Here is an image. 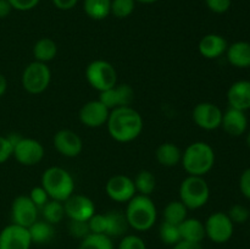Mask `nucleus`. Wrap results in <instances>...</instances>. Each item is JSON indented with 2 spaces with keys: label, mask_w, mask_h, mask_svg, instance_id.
Wrapping results in <instances>:
<instances>
[{
  "label": "nucleus",
  "mask_w": 250,
  "mask_h": 249,
  "mask_svg": "<svg viewBox=\"0 0 250 249\" xmlns=\"http://www.w3.org/2000/svg\"><path fill=\"white\" fill-rule=\"evenodd\" d=\"M28 197H29V199L33 202V204L38 208V209H42V208H43L44 205H45L46 203L50 200L48 193H46V190L44 189L42 186H36V187L32 188L31 192H29Z\"/></svg>",
  "instance_id": "obj_37"
},
{
  "label": "nucleus",
  "mask_w": 250,
  "mask_h": 249,
  "mask_svg": "<svg viewBox=\"0 0 250 249\" xmlns=\"http://www.w3.org/2000/svg\"><path fill=\"white\" fill-rule=\"evenodd\" d=\"M54 4V6L58 7L59 10H71L77 5L78 0H51Z\"/></svg>",
  "instance_id": "obj_42"
},
{
  "label": "nucleus",
  "mask_w": 250,
  "mask_h": 249,
  "mask_svg": "<svg viewBox=\"0 0 250 249\" xmlns=\"http://www.w3.org/2000/svg\"><path fill=\"white\" fill-rule=\"evenodd\" d=\"M109 115L110 110L98 99L85 103L81 107L78 119H80L81 124H84L85 127H89V128H99V127H103L104 124H106Z\"/></svg>",
  "instance_id": "obj_17"
},
{
  "label": "nucleus",
  "mask_w": 250,
  "mask_h": 249,
  "mask_svg": "<svg viewBox=\"0 0 250 249\" xmlns=\"http://www.w3.org/2000/svg\"><path fill=\"white\" fill-rule=\"evenodd\" d=\"M107 197L117 203H128L137 194L134 182L126 175H114L105 185Z\"/></svg>",
  "instance_id": "obj_14"
},
{
  "label": "nucleus",
  "mask_w": 250,
  "mask_h": 249,
  "mask_svg": "<svg viewBox=\"0 0 250 249\" xmlns=\"http://www.w3.org/2000/svg\"><path fill=\"white\" fill-rule=\"evenodd\" d=\"M239 189L242 194L250 200V167L242 172L241 178H239Z\"/></svg>",
  "instance_id": "obj_41"
},
{
  "label": "nucleus",
  "mask_w": 250,
  "mask_h": 249,
  "mask_svg": "<svg viewBox=\"0 0 250 249\" xmlns=\"http://www.w3.org/2000/svg\"><path fill=\"white\" fill-rule=\"evenodd\" d=\"M39 1L41 0H9L12 10H17V11H29L34 9L39 4Z\"/></svg>",
  "instance_id": "obj_40"
},
{
  "label": "nucleus",
  "mask_w": 250,
  "mask_h": 249,
  "mask_svg": "<svg viewBox=\"0 0 250 249\" xmlns=\"http://www.w3.org/2000/svg\"><path fill=\"white\" fill-rule=\"evenodd\" d=\"M208 9L215 14H225L229 10L232 0H205Z\"/></svg>",
  "instance_id": "obj_38"
},
{
  "label": "nucleus",
  "mask_w": 250,
  "mask_h": 249,
  "mask_svg": "<svg viewBox=\"0 0 250 249\" xmlns=\"http://www.w3.org/2000/svg\"><path fill=\"white\" fill-rule=\"evenodd\" d=\"M229 107L247 111L250 109V81L241 80L232 83L227 90Z\"/></svg>",
  "instance_id": "obj_20"
},
{
  "label": "nucleus",
  "mask_w": 250,
  "mask_h": 249,
  "mask_svg": "<svg viewBox=\"0 0 250 249\" xmlns=\"http://www.w3.org/2000/svg\"><path fill=\"white\" fill-rule=\"evenodd\" d=\"M14 145L9 141L7 136L0 134V164H4L12 156Z\"/></svg>",
  "instance_id": "obj_39"
},
{
  "label": "nucleus",
  "mask_w": 250,
  "mask_h": 249,
  "mask_svg": "<svg viewBox=\"0 0 250 249\" xmlns=\"http://www.w3.org/2000/svg\"><path fill=\"white\" fill-rule=\"evenodd\" d=\"M106 127L114 141L119 143H129L141 136L144 128V121L142 115L134 107L125 106L110 111Z\"/></svg>",
  "instance_id": "obj_1"
},
{
  "label": "nucleus",
  "mask_w": 250,
  "mask_h": 249,
  "mask_svg": "<svg viewBox=\"0 0 250 249\" xmlns=\"http://www.w3.org/2000/svg\"><path fill=\"white\" fill-rule=\"evenodd\" d=\"M159 237H160L161 242L167 246H175L178 242L182 241L180 234V228L177 225L168 224V222L163 221L160 227H159Z\"/></svg>",
  "instance_id": "obj_32"
},
{
  "label": "nucleus",
  "mask_w": 250,
  "mask_h": 249,
  "mask_svg": "<svg viewBox=\"0 0 250 249\" xmlns=\"http://www.w3.org/2000/svg\"><path fill=\"white\" fill-rule=\"evenodd\" d=\"M51 81V71L46 63L32 61L22 72V87L29 94H41L48 89Z\"/></svg>",
  "instance_id": "obj_7"
},
{
  "label": "nucleus",
  "mask_w": 250,
  "mask_h": 249,
  "mask_svg": "<svg viewBox=\"0 0 250 249\" xmlns=\"http://www.w3.org/2000/svg\"><path fill=\"white\" fill-rule=\"evenodd\" d=\"M227 48H229V43L225 37L215 33L204 36L198 44V50L200 55L209 60H214L226 54Z\"/></svg>",
  "instance_id": "obj_19"
},
{
  "label": "nucleus",
  "mask_w": 250,
  "mask_h": 249,
  "mask_svg": "<svg viewBox=\"0 0 250 249\" xmlns=\"http://www.w3.org/2000/svg\"><path fill=\"white\" fill-rule=\"evenodd\" d=\"M32 239L28 228L10 224L0 231V249H29Z\"/></svg>",
  "instance_id": "obj_15"
},
{
  "label": "nucleus",
  "mask_w": 250,
  "mask_h": 249,
  "mask_svg": "<svg viewBox=\"0 0 250 249\" xmlns=\"http://www.w3.org/2000/svg\"><path fill=\"white\" fill-rule=\"evenodd\" d=\"M42 187L46 190L49 198L65 202L75 193V180L67 170L59 166L48 167L42 175Z\"/></svg>",
  "instance_id": "obj_4"
},
{
  "label": "nucleus",
  "mask_w": 250,
  "mask_h": 249,
  "mask_svg": "<svg viewBox=\"0 0 250 249\" xmlns=\"http://www.w3.org/2000/svg\"><path fill=\"white\" fill-rule=\"evenodd\" d=\"M221 127L229 136L239 137L246 133L248 127V119L246 111L229 107L222 114Z\"/></svg>",
  "instance_id": "obj_18"
},
{
  "label": "nucleus",
  "mask_w": 250,
  "mask_h": 249,
  "mask_svg": "<svg viewBox=\"0 0 250 249\" xmlns=\"http://www.w3.org/2000/svg\"><path fill=\"white\" fill-rule=\"evenodd\" d=\"M226 58L229 62L234 67H250V43L239 41L229 44L226 50Z\"/></svg>",
  "instance_id": "obj_21"
},
{
  "label": "nucleus",
  "mask_w": 250,
  "mask_h": 249,
  "mask_svg": "<svg viewBox=\"0 0 250 249\" xmlns=\"http://www.w3.org/2000/svg\"><path fill=\"white\" fill-rule=\"evenodd\" d=\"M155 158L161 166L173 167L181 164L182 160V150L175 143L165 142L156 148Z\"/></svg>",
  "instance_id": "obj_23"
},
{
  "label": "nucleus",
  "mask_w": 250,
  "mask_h": 249,
  "mask_svg": "<svg viewBox=\"0 0 250 249\" xmlns=\"http://www.w3.org/2000/svg\"><path fill=\"white\" fill-rule=\"evenodd\" d=\"M222 110L216 104L210 102L199 103L194 106L192 119L199 128L205 131H214L221 127Z\"/></svg>",
  "instance_id": "obj_10"
},
{
  "label": "nucleus",
  "mask_w": 250,
  "mask_h": 249,
  "mask_svg": "<svg viewBox=\"0 0 250 249\" xmlns=\"http://www.w3.org/2000/svg\"><path fill=\"white\" fill-rule=\"evenodd\" d=\"M204 226L205 234L214 243H226L233 236L234 224L231 221L227 212H214L208 217L207 221L204 222Z\"/></svg>",
  "instance_id": "obj_8"
},
{
  "label": "nucleus",
  "mask_w": 250,
  "mask_h": 249,
  "mask_svg": "<svg viewBox=\"0 0 250 249\" xmlns=\"http://www.w3.org/2000/svg\"><path fill=\"white\" fill-rule=\"evenodd\" d=\"M42 215H43V220L51 225H58L65 219V207H63L62 202L59 200L50 199L43 208H42Z\"/></svg>",
  "instance_id": "obj_30"
},
{
  "label": "nucleus",
  "mask_w": 250,
  "mask_h": 249,
  "mask_svg": "<svg viewBox=\"0 0 250 249\" xmlns=\"http://www.w3.org/2000/svg\"><path fill=\"white\" fill-rule=\"evenodd\" d=\"M134 187H136L137 194L148 195L150 197L151 193L156 188V178L154 173L149 170H142L136 175L133 180Z\"/></svg>",
  "instance_id": "obj_29"
},
{
  "label": "nucleus",
  "mask_w": 250,
  "mask_h": 249,
  "mask_svg": "<svg viewBox=\"0 0 250 249\" xmlns=\"http://www.w3.org/2000/svg\"><path fill=\"white\" fill-rule=\"evenodd\" d=\"M125 215L131 228L144 232L150 229L155 225L158 219V210L155 203L150 197L136 194L127 203Z\"/></svg>",
  "instance_id": "obj_2"
},
{
  "label": "nucleus",
  "mask_w": 250,
  "mask_h": 249,
  "mask_svg": "<svg viewBox=\"0 0 250 249\" xmlns=\"http://www.w3.org/2000/svg\"><path fill=\"white\" fill-rule=\"evenodd\" d=\"M7 90V80L2 73H0V98L6 93Z\"/></svg>",
  "instance_id": "obj_45"
},
{
  "label": "nucleus",
  "mask_w": 250,
  "mask_h": 249,
  "mask_svg": "<svg viewBox=\"0 0 250 249\" xmlns=\"http://www.w3.org/2000/svg\"><path fill=\"white\" fill-rule=\"evenodd\" d=\"M28 232L32 243L37 244L49 243L55 234L54 225L49 224L45 220H37L33 225L28 227Z\"/></svg>",
  "instance_id": "obj_26"
},
{
  "label": "nucleus",
  "mask_w": 250,
  "mask_h": 249,
  "mask_svg": "<svg viewBox=\"0 0 250 249\" xmlns=\"http://www.w3.org/2000/svg\"><path fill=\"white\" fill-rule=\"evenodd\" d=\"M65 214L70 220L88 221L95 214V204L89 197L73 193L63 202Z\"/></svg>",
  "instance_id": "obj_12"
},
{
  "label": "nucleus",
  "mask_w": 250,
  "mask_h": 249,
  "mask_svg": "<svg viewBox=\"0 0 250 249\" xmlns=\"http://www.w3.org/2000/svg\"><path fill=\"white\" fill-rule=\"evenodd\" d=\"M136 1L142 2V4H154V2L159 1V0H136Z\"/></svg>",
  "instance_id": "obj_46"
},
{
  "label": "nucleus",
  "mask_w": 250,
  "mask_h": 249,
  "mask_svg": "<svg viewBox=\"0 0 250 249\" xmlns=\"http://www.w3.org/2000/svg\"><path fill=\"white\" fill-rule=\"evenodd\" d=\"M246 142H247V145H248V148L250 149V132L248 134H247V139H246Z\"/></svg>",
  "instance_id": "obj_47"
},
{
  "label": "nucleus",
  "mask_w": 250,
  "mask_h": 249,
  "mask_svg": "<svg viewBox=\"0 0 250 249\" xmlns=\"http://www.w3.org/2000/svg\"><path fill=\"white\" fill-rule=\"evenodd\" d=\"M78 249H114V243L106 234L89 233L81 241Z\"/></svg>",
  "instance_id": "obj_31"
},
{
  "label": "nucleus",
  "mask_w": 250,
  "mask_h": 249,
  "mask_svg": "<svg viewBox=\"0 0 250 249\" xmlns=\"http://www.w3.org/2000/svg\"><path fill=\"white\" fill-rule=\"evenodd\" d=\"M85 80L92 88L99 93L117 84V71L106 60H93L85 67Z\"/></svg>",
  "instance_id": "obj_6"
},
{
  "label": "nucleus",
  "mask_w": 250,
  "mask_h": 249,
  "mask_svg": "<svg viewBox=\"0 0 250 249\" xmlns=\"http://www.w3.org/2000/svg\"><path fill=\"white\" fill-rule=\"evenodd\" d=\"M136 7V0H111V14L117 19L131 16Z\"/></svg>",
  "instance_id": "obj_33"
},
{
  "label": "nucleus",
  "mask_w": 250,
  "mask_h": 249,
  "mask_svg": "<svg viewBox=\"0 0 250 249\" xmlns=\"http://www.w3.org/2000/svg\"><path fill=\"white\" fill-rule=\"evenodd\" d=\"M180 200L188 210H197L205 207L210 199V188L202 176H189L181 182Z\"/></svg>",
  "instance_id": "obj_5"
},
{
  "label": "nucleus",
  "mask_w": 250,
  "mask_h": 249,
  "mask_svg": "<svg viewBox=\"0 0 250 249\" xmlns=\"http://www.w3.org/2000/svg\"><path fill=\"white\" fill-rule=\"evenodd\" d=\"M229 217L233 224H244L249 220L250 211L248 208H246L242 204H234L229 208V212H227Z\"/></svg>",
  "instance_id": "obj_34"
},
{
  "label": "nucleus",
  "mask_w": 250,
  "mask_h": 249,
  "mask_svg": "<svg viewBox=\"0 0 250 249\" xmlns=\"http://www.w3.org/2000/svg\"><path fill=\"white\" fill-rule=\"evenodd\" d=\"M43 144L34 138L22 137L14 145L12 156L16 159L17 163L23 166H34L41 163L44 158Z\"/></svg>",
  "instance_id": "obj_9"
},
{
  "label": "nucleus",
  "mask_w": 250,
  "mask_h": 249,
  "mask_svg": "<svg viewBox=\"0 0 250 249\" xmlns=\"http://www.w3.org/2000/svg\"><path fill=\"white\" fill-rule=\"evenodd\" d=\"M68 232L73 238H77L82 241L84 237L90 233L89 225L88 221H77V220H70L68 224Z\"/></svg>",
  "instance_id": "obj_35"
},
{
  "label": "nucleus",
  "mask_w": 250,
  "mask_h": 249,
  "mask_svg": "<svg viewBox=\"0 0 250 249\" xmlns=\"http://www.w3.org/2000/svg\"><path fill=\"white\" fill-rule=\"evenodd\" d=\"M54 148L65 158H76L83 150V141L72 129H60L53 137Z\"/></svg>",
  "instance_id": "obj_16"
},
{
  "label": "nucleus",
  "mask_w": 250,
  "mask_h": 249,
  "mask_svg": "<svg viewBox=\"0 0 250 249\" xmlns=\"http://www.w3.org/2000/svg\"><path fill=\"white\" fill-rule=\"evenodd\" d=\"M38 210L28 195H19L11 204L12 224L28 228L38 220Z\"/></svg>",
  "instance_id": "obj_13"
},
{
  "label": "nucleus",
  "mask_w": 250,
  "mask_h": 249,
  "mask_svg": "<svg viewBox=\"0 0 250 249\" xmlns=\"http://www.w3.org/2000/svg\"><path fill=\"white\" fill-rule=\"evenodd\" d=\"M181 164L189 176L204 177L214 167L215 151L207 142H194L182 153Z\"/></svg>",
  "instance_id": "obj_3"
},
{
  "label": "nucleus",
  "mask_w": 250,
  "mask_h": 249,
  "mask_svg": "<svg viewBox=\"0 0 250 249\" xmlns=\"http://www.w3.org/2000/svg\"><path fill=\"white\" fill-rule=\"evenodd\" d=\"M117 249H146V242L137 234H125Z\"/></svg>",
  "instance_id": "obj_36"
},
{
  "label": "nucleus",
  "mask_w": 250,
  "mask_h": 249,
  "mask_svg": "<svg viewBox=\"0 0 250 249\" xmlns=\"http://www.w3.org/2000/svg\"><path fill=\"white\" fill-rule=\"evenodd\" d=\"M32 53H33L34 61L48 63L58 55V44L51 38H41L33 45Z\"/></svg>",
  "instance_id": "obj_25"
},
{
  "label": "nucleus",
  "mask_w": 250,
  "mask_h": 249,
  "mask_svg": "<svg viewBox=\"0 0 250 249\" xmlns=\"http://www.w3.org/2000/svg\"><path fill=\"white\" fill-rule=\"evenodd\" d=\"M83 10L88 17L100 21L111 14V0H84Z\"/></svg>",
  "instance_id": "obj_27"
},
{
  "label": "nucleus",
  "mask_w": 250,
  "mask_h": 249,
  "mask_svg": "<svg viewBox=\"0 0 250 249\" xmlns=\"http://www.w3.org/2000/svg\"><path fill=\"white\" fill-rule=\"evenodd\" d=\"M181 239L194 243H202L203 239L207 237L205 234L204 222L195 217H187L183 222L178 225Z\"/></svg>",
  "instance_id": "obj_22"
},
{
  "label": "nucleus",
  "mask_w": 250,
  "mask_h": 249,
  "mask_svg": "<svg viewBox=\"0 0 250 249\" xmlns=\"http://www.w3.org/2000/svg\"><path fill=\"white\" fill-rule=\"evenodd\" d=\"M12 11V6L9 0H0V20L9 16Z\"/></svg>",
  "instance_id": "obj_44"
},
{
  "label": "nucleus",
  "mask_w": 250,
  "mask_h": 249,
  "mask_svg": "<svg viewBox=\"0 0 250 249\" xmlns=\"http://www.w3.org/2000/svg\"><path fill=\"white\" fill-rule=\"evenodd\" d=\"M134 97L136 93L133 88L127 83H122V84H115L114 87L100 93L99 100L111 111L119 107L131 106L132 103L134 102Z\"/></svg>",
  "instance_id": "obj_11"
},
{
  "label": "nucleus",
  "mask_w": 250,
  "mask_h": 249,
  "mask_svg": "<svg viewBox=\"0 0 250 249\" xmlns=\"http://www.w3.org/2000/svg\"><path fill=\"white\" fill-rule=\"evenodd\" d=\"M172 249H204L202 243H194V242L180 241L177 244L172 247Z\"/></svg>",
  "instance_id": "obj_43"
},
{
  "label": "nucleus",
  "mask_w": 250,
  "mask_h": 249,
  "mask_svg": "<svg viewBox=\"0 0 250 249\" xmlns=\"http://www.w3.org/2000/svg\"><path fill=\"white\" fill-rule=\"evenodd\" d=\"M105 221H106L105 234L111 238L112 237H124L127 229L129 228L124 211L111 210L109 212H105Z\"/></svg>",
  "instance_id": "obj_24"
},
{
  "label": "nucleus",
  "mask_w": 250,
  "mask_h": 249,
  "mask_svg": "<svg viewBox=\"0 0 250 249\" xmlns=\"http://www.w3.org/2000/svg\"><path fill=\"white\" fill-rule=\"evenodd\" d=\"M249 211H250V210H249ZM249 219H250V217H249Z\"/></svg>",
  "instance_id": "obj_48"
},
{
  "label": "nucleus",
  "mask_w": 250,
  "mask_h": 249,
  "mask_svg": "<svg viewBox=\"0 0 250 249\" xmlns=\"http://www.w3.org/2000/svg\"><path fill=\"white\" fill-rule=\"evenodd\" d=\"M163 217L165 222L178 226L188 217V209L180 199L172 200L164 208Z\"/></svg>",
  "instance_id": "obj_28"
}]
</instances>
